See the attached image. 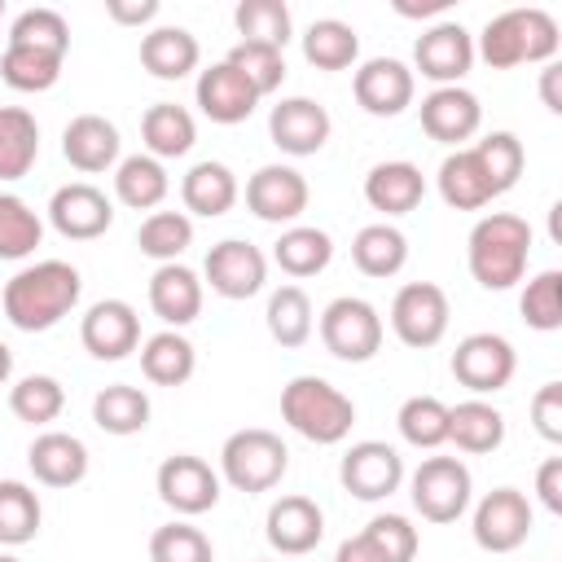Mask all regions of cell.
<instances>
[{"instance_id": "6da1fadb", "label": "cell", "mask_w": 562, "mask_h": 562, "mask_svg": "<svg viewBox=\"0 0 562 562\" xmlns=\"http://www.w3.org/2000/svg\"><path fill=\"white\" fill-rule=\"evenodd\" d=\"M79 294H83V277H79L75 263H66V259H35V263L18 268V272L4 281L0 307H4V316H9L13 329H22V334H44V329H53L61 316L75 312Z\"/></svg>"}, {"instance_id": "7a4b0ae2", "label": "cell", "mask_w": 562, "mask_h": 562, "mask_svg": "<svg viewBox=\"0 0 562 562\" xmlns=\"http://www.w3.org/2000/svg\"><path fill=\"white\" fill-rule=\"evenodd\" d=\"M527 255H531V224L522 215H509V211L483 215L470 228V237H465L470 277L483 290H509V285H518L522 272H527Z\"/></svg>"}, {"instance_id": "3957f363", "label": "cell", "mask_w": 562, "mask_h": 562, "mask_svg": "<svg viewBox=\"0 0 562 562\" xmlns=\"http://www.w3.org/2000/svg\"><path fill=\"white\" fill-rule=\"evenodd\" d=\"M558 44H562V35H558L553 13L527 4V9H505V13H496V18L483 26L474 53H479L492 70H514V66H522V61H549V57L558 53Z\"/></svg>"}, {"instance_id": "277c9868", "label": "cell", "mask_w": 562, "mask_h": 562, "mask_svg": "<svg viewBox=\"0 0 562 562\" xmlns=\"http://www.w3.org/2000/svg\"><path fill=\"white\" fill-rule=\"evenodd\" d=\"M281 417L294 435L312 443H342L356 426V404L325 378L299 373L281 386Z\"/></svg>"}, {"instance_id": "5b68a950", "label": "cell", "mask_w": 562, "mask_h": 562, "mask_svg": "<svg viewBox=\"0 0 562 562\" xmlns=\"http://www.w3.org/2000/svg\"><path fill=\"white\" fill-rule=\"evenodd\" d=\"M285 465H290V448L281 443L277 430H263V426H246V430H233L220 448V474L224 483H233L237 492H268L285 479Z\"/></svg>"}, {"instance_id": "8992f818", "label": "cell", "mask_w": 562, "mask_h": 562, "mask_svg": "<svg viewBox=\"0 0 562 562\" xmlns=\"http://www.w3.org/2000/svg\"><path fill=\"white\" fill-rule=\"evenodd\" d=\"M382 316L369 299L360 294H338L325 312H321V342L329 356L347 360V364H364L378 356L382 347Z\"/></svg>"}, {"instance_id": "52a82bcc", "label": "cell", "mask_w": 562, "mask_h": 562, "mask_svg": "<svg viewBox=\"0 0 562 562\" xmlns=\"http://www.w3.org/2000/svg\"><path fill=\"white\" fill-rule=\"evenodd\" d=\"M470 492H474V479L461 457H426L408 479L413 509L426 522H457L470 509Z\"/></svg>"}, {"instance_id": "ba28073f", "label": "cell", "mask_w": 562, "mask_h": 562, "mask_svg": "<svg viewBox=\"0 0 562 562\" xmlns=\"http://www.w3.org/2000/svg\"><path fill=\"white\" fill-rule=\"evenodd\" d=\"M448 316H452L448 294L435 281H408L391 299V329L404 347H417V351L435 347L448 334Z\"/></svg>"}, {"instance_id": "9c48e42d", "label": "cell", "mask_w": 562, "mask_h": 562, "mask_svg": "<svg viewBox=\"0 0 562 562\" xmlns=\"http://www.w3.org/2000/svg\"><path fill=\"white\" fill-rule=\"evenodd\" d=\"M514 369H518V356L501 334H465L452 351V378L474 395L505 391L514 382Z\"/></svg>"}, {"instance_id": "30bf717a", "label": "cell", "mask_w": 562, "mask_h": 562, "mask_svg": "<svg viewBox=\"0 0 562 562\" xmlns=\"http://www.w3.org/2000/svg\"><path fill=\"white\" fill-rule=\"evenodd\" d=\"M338 479L356 501H386L404 483V457L382 439H360L342 452Z\"/></svg>"}, {"instance_id": "8fae6325", "label": "cell", "mask_w": 562, "mask_h": 562, "mask_svg": "<svg viewBox=\"0 0 562 562\" xmlns=\"http://www.w3.org/2000/svg\"><path fill=\"white\" fill-rule=\"evenodd\" d=\"M474 544L487 553H514L531 536V501L518 487H496L474 505Z\"/></svg>"}, {"instance_id": "7c38bea8", "label": "cell", "mask_w": 562, "mask_h": 562, "mask_svg": "<svg viewBox=\"0 0 562 562\" xmlns=\"http://www.w3.org/2000/svg\"><path fill=\"white\" fill-rule=\"evenodd\" d=\"M202 272H206V285H211L220 299H233V303H237V299H250V294L263 290V281H268V259H263L259 246H250V241H241V237H224V241H215V246L206 250Z\"/></svg>"}, {"instance_id": "4fadbf2b", "label": "cell", "mask_w": 562, "mask_h": 562, "mask_svg": "<svg viewBox=\"0 0 562 562\" xmlns=\"http://www.w3.org/2000/svg\"><path fill=\"white\" fill-rule=\"evenodd\" d=\"M307 198H312V189H307L303 171H294L285 162H268L246 180V206L263 224H294L307 211Z\"/></svg>"}, {"instance_id": "5bb4252c", "label": "cell", "mask_w": 562, "mask_h": 562, "mask_svg": "<svg viewBox=\"0 0 562 562\" xmlns=\"http://www.w3.org/2000/svg\"><path fill=\"white\" fill-rule=\"evenodd\" d=\"M48 224H53L61 237H70V241H92V237L110 233V224H114V202H110L97 184L70 180V184L53 189V198H48Z\"/></svg>"}, {"instance_id": "9a60e30c", "label": "cell", "mask_w": 562, "mask_h": 562, "mask_svg": "<svg viewBox=\"0 0 562 562\" xmlns=\"http://www.w3.org/2000/svg\"><path fill=\"white\" fill-rule=\"evenodd\" d=\"M334 123H329V110L312 97H285L272 105L268 114V136L281 154L290 158H307V154H321L325 140H329Z\"/></svg>"}, {"instance_id": "2e32d148", "label": "cell", "mask_w": 562, "mask_h": 562, "mask_svg": "<svg viewBox=\"0 0 562 562\" xmlns=\"http://www.w3.org/2000/svg\"><path fill=\"white\" fill-rule=\"evenodd\" d=\"M158 496H162V505H171L176 514H184V518H193V514H206V509H215V501H220V474L202 461V457H193V452H176V457H167L162 465H158Z\"/></svg>"}, {"instance_id": "e0dca14e", "label": "cell", "mask_w": 562, "mask_h": 562, "mask_svg": "<svg viewBox=\"0 0 562 562\" xmlns=\"http://www.w3.org/2000/svg\"><path fill=\"white\" fill-rule=\"evenodd\" d=\"M413 61H417V70L426 79H435L439 88H452L474 66V35L461 22H435V26H426L417 35Z\"/></svg>"}, {"instance_id": "ac0fdd59", "label": "cell", "mask_w": 562, "mask_h": 562, "mask_svg": "<svg viewBox=\"0 0 562 562\" xmlns=\"http://www.w3.org/2000/svg\"><path fill=\"white\" fill-rule=\"evenodd\" d=\"M351 92L360 101L364 114L373 119H395L413 105V92H417V79L413 70L400 61V57H369L356 79H351Z\"/></svg>"}, {"instance_id": "d6986e66", "label": "cell", "mask_w": 562, "mask_h": 562, "mask_svg": "<svg viewBox=\"0 0 562 562\" xmlns=\"http://www.w3.org/2000/svg\"><path fill=\"white\" fill-rule=\"evenodd\" d=\"M79 342L97 360H123L140 347V316L127 299H101L79 321Z\"/></svg>"}, {"instance_id": "ffe728a7", "label": "cell", "mask_w": 562, "mask_h": 562, "mask_svg": "<svg viewBox=\"0 0 562 562\" xmlns=\"http://www.w3.org/2000/svg\"><path fill=\"white\" fill-rule=\"evenodd\" d=\"M193 97H198V110H202L211 123H224V127L246 123V119L255 114V105H259L255 83H250L237 66H228V61L206 66V70L198 75V83H193Z\"/></svg>"}, {"instance_id": "44dd1931", "label": "cell", "mask_w": 562, "mask_h": 562, "mask_svg": "<svg viewBox=\"0 0 562 562\" xmlns=\"http://www.w3.org/2000/svg\"><path fill=\"white\" fill-rule=\"evenodd\" d=\"M263 536L285 558L312 553L321 544V536H325V514H321V505L312 496H281V501L268 505Z\"/></svg>"}, {"instance_id": "7402d4cb", "label": "cell", "mask_w": 562, "mask_h": 562, "mask_svg": "<svg viewBox=\"0 0 562 562\" xmlns=\"http://www.w3.org/2000/svg\"><path fill=\"white\" fill-rule=\"evenodd\" d=\"M479 123H483V105H479V97H474L470 88H461V83L435 88L430 97H422V127H426V136L439 140V145H457V149H461V140H470V136L479 132Z\"/></svg>"}, {"instance_id": "603a6c76", "label": "cell", "mask_w": 562, "mask_h": 562, "mask_svg": "<svg viewBox=\"0 0 562 562\" xmlns=\"http://www.w3.org/2000/svg\"><path fill=\"white\" fill-rule=\"evenodd\" d=\"M119 149H123L119 127L105 114H75L61 127V154L83 176H97V171L119 167Z\"/></svg>"}, {"instance_id": "cb8c5ba5", "label": "cell", "mask_w": 562, "mask_h": 562, "mask_svg": "<svg viewBox=\"0 0 562 562\" xmlns=\"http://www.w3.org/2000/svg\"><path fill=\"white\" fill-rule=\"evenodd\" d=\"M149 307L167 329H184L202 316V277L193 268L176 263H158L149 277Z\"/></svg>"}, {"instance_id": "d4e9b609", "label": "cell", "mask_w": 562, "mask_h": 562, "mask_svg": "<svg viewBox=\"0 0 562 562\" xmlns=\"http://www.w3.org/2000/svg\"><path fill=\"white\" fill-rule=\"evenodd\" d=\"M422 198H426V176L408 158L378 162L364 176V202L373 211H382V215H408V211L422 206Z\"/></svg>"}, {"instance_id": "484cf974", "label": "cell", "mask_w": 562, "mask_h": 562, "mask_svg": "<svg viewBox=\"0 0 562 562\" xmlns=\"http://www.w3.org/2000/svg\"><path fill=\"white\" fill-rule=\"evenodd\" d=\"M26 465L44 487H75L88 474V448L70 430H44L26 452Z\"/></svg>"}, {"instance_id": "4316f807", "label": "cell", "mask_w": 562, "mask_h": 562, "mask_svg": "<svg viewBox=\"0 0 562 562\" xmlns=\"http://www.w3.org/2000/svg\"><path fill=\"white\" fill-rule=\"evenodd\" d=\"M198 61H202L198 35L184 26H154L140 35V66L154 79H184L198 70Z\"/></svg>"}, {"instance_id": "83f0119b", "label": "cell", "mask_w": 562, "mask_h": 562, "mask_svg": "<svg viewBox=\"0 0 562 562\" xmlns=\"http://www.w3.org/2000/svg\"><path fill=\"white\" fill-rule=\"evenodd\" d=\"M140 140H145V154L149 158H184L198 140V123L184 105L176 101H154L145 114H140Z\"/></svg>"}, {"instance_id": "f1b7e54d", "label": "cell", "mask_w": 562, "mask_h": 562, "mask_svg": "<svg viewBox=\"0 0 562 562\" xmlns=\"http://www.w3.org/2000/svg\"><path fill=\"white\" fill-rule=\"evenodd\" d=\"M237 176H233V167H224V162H215V158H202V162H193L189 171H184V180H180V198H184V211H193V215H206V220H215V215H224V211H233V202H237Z\"/></svg>"}, {"instance_id": "f546056e", "label": "cell", "mask_w": 562, "mask_h": 562, "mask_svg": "<svg viewBox=\"0 0 562 562\" xmlns=\"http://www.w3.org/2000/svg\"><path fill=\"white\" fill-rule=\"evenodd\" d=\"M198 369V351L180 329H158L140 342V373L154 386H184Z\"/></svg>"}, {"instance_id": "4dcf8cb0", "label": "cell", "mask_w": 562, "mask_h": 562, "mask_svg": "<svg viewBox=\"0 0 562 562\" xmlns=\"http://www.w3.org/2000/svg\"><path fill=\"white\" fill-rule=\"evenodd\" d=\"M439 198L448 202V206H457V211H479V206H487L492 198H496V189H492V180H487V171L479 167V158H474V149L465 145V149H452L443 162H439Z\"/></svg>"}, {"instance_id": "1f68e13d", "label": "cell", "mask_w": 562, "mask_h": 562, "mask_svg": "<svg viewBox=\"0 0 562 562\" xmlns=\"http://www.w3.org/2000/svg\"><path fill=\"white\" fill-rule=\"evenodd\" d=\"M448 443L461 452H496L505 443V417L487 400H461L448 408Z\"/></svg>"}, {"instance_id": "d6a6232c", "label": "cell", "mask_w": 562, "mask_h": 562, "mask_svg": "<svg viewBox=\"0 0 562 562\" xmlns=\"http://www.w3.org/2000/svg\"><path fill=\"white\" fill-rule=\"evenodd\" d=\"M272 259H277V268H281L285 277H316V272H325L329 259H334V237H329L325 228H316V224H290V228L277 237Z\"/></svg>"}, {"instance_id": "836d02e7", "label": "cell", "mask_w": 562, "mask_h": 562, "mask_svg": "<svg viewBox=\"0 0 562 562\" xmlns=\"http://www.w3.org/2000/svg\"><path fill=\"white\" fill-rule=\"evenodd\" d=\"M40 158V123L22 105H0V180H22Z\"/></svg>"}, {"instance_id": "e575fe53", "label": "cell", "mask_w": 562, "mask_h": 562, "mask_svg": "<svg viewBox=\"0 0 562 562\" xmlns=\"http://www.w3.org/2000/svg\"><path fill=\"white\" fill-rule=\"evenodd\" d=\"M171 180H167V167L149 154H127L119 158L114 167V198L132 211H154L162 198H167Z\"/></svg>"}, {"instance_id": "d590c367", "label": "cell", "mask_w": 562, "mask_h": 562, "mask_svg": "<svg viewBox=\"0 0 562 562\" xmlns=\"http://www.w3.org/2000/svg\"><path fill=\"white\" fill-rule=\"evenodd\" d=\"M351 263L364 277H395L408 263V237L386 220L382 224H364L351 237Z\"/></svg>"}, {"instance_id": "8d00e7d4", "label": "cell", "mask_w": 562, "mask_h": 562, "mask_svg": "<svg viewBox=\"0 0 562 562\" xmlns=\"http://www.w3.org/2000/svg\"><path fill=\"white\" fill-rule=\"evenodd\" d=\"M92 422L105 435H140L149 426V395L127 382H110L92 400Z\"/></svg>"}, {"instance_id": "74e56055", "label": "cell", "mask_w": 562, "mask_h": 562, "mask_svg": "<svg viewBox=\"0 0 562 562\" xmlns=\"http://www.w3.org/2000/svg\"><path fill=\"white\" fill-rule=\"evenodd\" d=\"M303 57L316 66V70H347L356 57H360V35L351 22L342 18H316L307 31H303Z\"/></svg>"}, {"instance_id": "f35d334b", "label": "cell", "mask_w": 562, "mask_h": 562, "mask_svg": "<svg viewBox=\"0 0 562 562\" xmlns=\"http://www.w3.org/2000/svg\"><path fill=\"white\" fill-rule=\"evenodd\" d=\"M61 61H66L61 53L9 44L4 57H0V79H4L13 92H48V88L61 79Z\"/></svg>"}, {"instance_id": "ab89813d", "label": "cell", "mask_w": 562, "mask_h": 562, "mask_svg": "<svg viewBox=\"0 0 562 562\" xmlns=\"http://www.w3.org/2000/svg\"><path fill=\"white\" fill-rule=\"evenodd\" d=\"M136 246L158 263H176L193 246V220L184 211H149L136 228Z\"/></svg>"}, {"instance_id": "60d3db41", "label": "cell", "mask_w": 562, "mask_h": 562, "mask_svg": "<svg viewBox=\"0 0 562 562\" xmlns=\"http://www.w3.org/2000/svg\"><path fill=\"white\" fill-rule=\"evenodd\" d=\"M263 321H268V334H272L281 347H303V342L312 338V325H316V321H312V299H307V290H303V285H281V290H272Z\"/></svg>"}, {"instance_id": "b9f144b4", "label": "cell", "mask_w": 562, "mask_h": 562, "mask_svg": "<svg viewBox=\"0 0 562 562\" xmlns=\"http://www.w3.org/2000/svg\"><path fill=\"white\" fill-rule=\"evenodd\" d=\"M395 426H400L404 443L435 452L439 443H448V404L439 395H408L395 413Z\"/></svg>"}, {"instance_id": "7bdbcfd3", "label": "cell", "mask_w": 562, "mask_h": 562, "mask_svg": "<svg viewBox=\"0 0 562 562\" xmlns=\"http://www.w3.org/2000/svg\"><path fill=\"white\" fill-rule=\"evenodd\" d=\"M233 22H237V35L241 40L272 44L281 53H285L290 31H294V18H290V4L285 0H241L233 9Z\"/></svg>"}, {"instance_id": "ee69618b", "label": "cell", "mask_w": 562, "mask_h": 562, "mask_svg": "<svg viewBox=\"0 0 562 562\" xmlns=\"http://www.w3.org/2000/svg\"><path fill=\"white\" fill-rule=\"evenodd\" d=\"M40 496L18 479H0V544H26L40 536Z\"/></svg>"}, {"instance_id": "f6af8a7d", "label": "cell", "mask_w": 562, "mask_h": 562, "mask_svg": "<svg viewBox=\"0 0 562 562\" xmlns=\"http://www.w3.org/2000/svg\"><path fill=\"white\" fill-rule=\"evenodd\" d=\"M9 408H13L18 422L48 426V422L61 417V408H66V391H61V382L48 378V373H26V378L13 382V391H9Z\"/></svg>"}, {"instance_id": "bcb514c9", "label": "cell", "mask_w": 562, "mask_h": 562, "mask_svg": "<svg viewBox=\"0 0 562 562\" xmlns=\"http://www.w3.org/2000/svg\"><path fill=\"white\" fill-rule=\"evenodd\" d=\"M44 241V220L31 211L26 198L0 193V259H26Z\"/></svg>"}, {"instance_id": "7dc6e473", "label": "cell", "mask_w": 562, "mask_h": 562, "mask_svg": "<svg viewBox=\"0 0 562 562\" xmlns=\"http://www.w3.org/2000/svg\"><path fill=\"white\" fill-rule=\"evenodd\" d=\"M470 149H474L479 167L487 171V180H492L496 198H501V193H509V189L518 184L527 154H522V140H518L514 132H487V136H483V140H474Z\"/></svg>"}, {"instance_id": "c3c4849f", "label": "cell", "mask_w": 562, "mask_h": 562, "mask_svg": "<svg viewBox=\"0 0 562 562\" xmlns=\"http://www.w3.org/2000/svg\"><path fill=\"white\" fill-rule=\"evenodd\" d=\"M9 44H22V48H44V53H61L70 48V26L57 9L48 4H35V9H22L9 26Z\"/></svg>"}, {"instance_id": "681fc988", "label": "cell", "mask_w": 562, "mask_h": 562, "mask_svg": "<svg viewBox=\"0 0 562 562\" xmlns=\"http://www.w3.org/2000/svg\"><path fill=\"white\" fill-rule=\"evenodd\" d=\"M518 312H522V321H527L531 329H540V334L562 329V272H558V268L536 272V277L527 281L522 299H518Z\"/></svg>"}, {"instance_id": "f907efd6", "label": "cell", "mask_w": 562, "mask_h": 562, "mask_svg": "<svg viewBox=\"0 0 562 562\" xmlns=\"http://www.w3.org/2000/svg\"><path fill=\"white\" fill-rule=\"evenodd\" d=\"M224 61H228V66H237V70L255 83V92H259V97L277 92V88H281V79H285V53H281V48H272V44L237 40V44L228 48V57H224Z\"/></svg>"}, {"instance_id": "816d5d0a", "label": "cell", "mask_w": 562, "mask_h": 562, "mask_svg": "<svg viewBox=\"0 0 562 562\" xmlns=\"http://www.w3.org/2000/svg\"><path fill=\"white\" fill-rule=\"evenodd\" d=\"M149 562H215V549L202 527L193 522H167L149 536Z\"/></svg>"}, {"instance_id": "f5cc1de1", "label": "cell", "mask_w": 562, "mask_h": 562, "mask_svg": "<svg viewBox=\"0 0 562 562\" xmlns=\"http://www.w3.org/2000/svg\"><path fill=\"white\" fill-rule=\"evenodd\" d=\"M386 562H413L417 558V527L404 514H378L369 518V527L360 531Z\"/></svg>"}, {"instance_id": "db71d44e", "label": "cell", "mask_w": 562, "mask_h": 562, "mask_svg": "<svg viewBox=\"0 0 562 562\" xmlns=\"http://www.w3.org/2000/svg\"><path fill=\"white\" fill-rule=\"evenodd\" d=\"M531 426L540 430V439L562 443V382H544L531 395Z\"/></svg>"}, {"instance_id": "11a10c76", "label": "cell", "mask_w": 562, "mask_h": 562, "mask_svg": "<svg viewBox=\"0 0 562 562\" xmlns=\"http://www.w3.org/2000/svg\"><path fill=\"white\" fill-rule=\"evenodd\" d=\"M536 496L549 514H562V457H549L536 470Z\"/></svg>"}, {"instance_id": "9f6ffc18", "label": "cell", "mask_w": 562, "mask_h": 562, "mask_svg": "<svg viewBox=\"0 0 562 562\" xmlns=\"http://www.w3.org/2000/svg\"><path fill=\"white\" fill-rule=\"evenodd\" d=\"M105 13L119 22V26H145L158 18V0H110Z\"/></svg>"}, {"instance_id": "6f0895ef", "label": "cell", "mask_w": 562, "mask_h": 562, "mask_svg": "<svg viewBox=\"0 0 562 562\" xmlns=\"http://www.w3.org/2000/svg\"><path fill=\"white\" fill-rule=\"evenodd\" d=\"M334 562H386L364 536H347L342 544H338V553H334Z\"/></svg>"}, {"instance_id": "680465c9", "label": "cell", "mask_w": 562, "mask_h": 562, "mask_svg": "<svg viewBox=\"0 0 562 562\" xmlns=\"http://www.w3.org/2000/svg\"><path fill=\"white\" fill-rule=\"evenodd\" d=\"M540 97H544V105L553 110V114H562V66H544L540 70Z\"/></svg>"}, {"instance_id": "91938a15", "label": "cell", "mask_w": 562, "mask_h": 562, "mask_svg": "<svg viewBox=\"0 0 562 562\" xmlns=\"http://www.w3.org/2000/svg\"><path fill=\"white\" fill-rule=\"evenodd\" d=\"M452 0H395V13L400 18H435V13H443Z\"/></svg>"}, {"instance_id": "94428289", "label": "cell", "mask_w": 562, "mask_h": 562, "mask_svg": "<svg viewBox=\"0 0 562 562\" xmlns=\"http://www.w3.org/2000/svg\"><path fill=\"white\" fill-rule=\"evenodd\" d=\"M9 373H13V351H9V342L0 338V386L9 382Z\"/></svg>"}, {"instance_id": "6125c7cd", "label": "cell", "mask_w": 562, "mask_h": 562, "mask_svg": "<svg viewBox=\"0 0 562 562\" xmlns=\"http://www.w3.org/2000/svg\"><path fill=\"white\" fill-rule=\"evenodd\" d=\"M0 562H22V558H13V553H0Z\"/></svg>"}, {"instance_id": "be15d7a7", "label": "cell", "mask_w": 562, "mask_h": 562, "mask_svg": "<svg viewBox=\"0 0 562 562\" xmlns=\"http://www.w3.org/2000/svg\"><path fill=\"white\" fill-rule=\"evenodd\" d=\"M0 18H4V0H0Z\"/></svg>"}]
</instances>
